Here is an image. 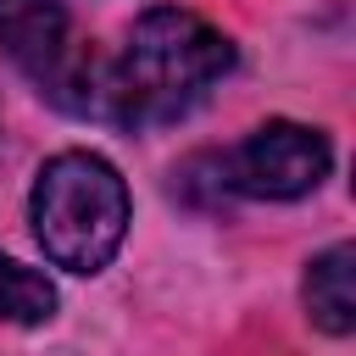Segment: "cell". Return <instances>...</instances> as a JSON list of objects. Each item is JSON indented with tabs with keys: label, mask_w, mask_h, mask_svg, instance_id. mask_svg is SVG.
<instances>
[{
	"label": "cell",
	"mask_w": 356,
	"mask_h": 356,
	"mask_svg": "<svg viewBox=\"0 0 356 356\" xmlns=\"http://www.w3.org/2000/svg\"><path fill=\"white\" fill-rule=\"evenodd\" d=\"M228 67H234L228 33H217L195 11L156 6V11H145L134 22L122 56L106 67V78H100V117L128 122V128L167 122V117L189 111Z\"/></svg>",
	"instance_id": "1"
},
{
	"label": "cell",
	"mask_w": 356,
	"mask_h": 356,
	"mask_svg": "<svg viewBox=\"0 0 356 356\" xmlns=\"http://www.w3.org/2000/svg\"><path fill=\"white\" fill-rule=\"evenodd\" d=\"M33 239L67 273H100L128 234V184L95 150H61L33 178Z\"/></svg>",
	"instance_id": "2"
},
{
	"label": "cell",
	"mask_w": 356,
	"mask_h": 356,
	"mask_svg": "<svg viewBox=\"0 0 356 356\" xmlns=\"http://www.w3.org/2000/svg\"><path fill=\"white\" fill-rule=\"evenodd\" d=\"M0 50L61 111L100 117V78H106V67L72 44V22H67L61 0H0Z\"/></svg>",
	"instance_id": "3"
},
{
	"label": "cell",
	"mask_w": 356,
	"mask_h": 356,
	"mask_svg": "<svg viewBox=\"0 0 356 356\" xmlns=\"http://www.w3.org/2000/svg\"><path fill=\"white\" fill-rule=\"evenodd\" d=\"M328 139L306 122H261L239 150L222 156V189L256 200H300L328 178Z\"/></svg>",
	"instance_id": "4"
},
{
	"label": "cell",
	"mask_w": 356,
	"mask_h": 356,
	"mask_svg": "<svg viewBox=\"0 0 356 356\" xmlns=\"http://www.w3.org/2000/svg\"><path fill=\"white\" fill-rule=\"evenodd\" d=\"M356 250L334 245L306 267V312L323 334H350L356 328Z\"/></svg>",
	"instance_id": "5"
},
{
	"label": "cell",
	"mask_w": 356,
	"mask_h": 356,
	"mask_svg": "<svg viewBox=\"0 0 356 356\" xmlns=\"http://www.w3.org/2000/svg\"><path fill=\"white\" fill-rule=\"evenodd\" d=\"M50 312H56V284L0 250V323L33 328V323H50Z\"/></svg>",
	"instance_id": "6"
}]
</instances>
